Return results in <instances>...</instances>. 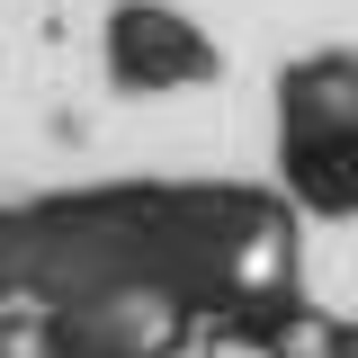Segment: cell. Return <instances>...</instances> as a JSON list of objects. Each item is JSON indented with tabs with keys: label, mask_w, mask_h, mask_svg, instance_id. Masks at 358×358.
<instances>
[{
	"label": "cell",
	"mask_w": 358,
	"mask_h": 358,
	"mask_svg": "<svg viewBox=\"0 0 358 358\" xmlns=\"http://www.w3.org/2000/svg\"><path fill=\"white\" fill-rule=\"evenodd\" d=\"M224 341H233V350H251V358H331V341H341V313H322L305 287H296V296H278V305L242 313Z\"/></svg>",
	"instance_id": "obj_4"
},
{
	"label": "cell",
	"mask_w": 358,
	"mask_h": 358,
	"mask_svg": "<svg viewBox=\"0 0 358 358\" xmlns=\"http://www.w3.org/2000/svg\"><path fill=\"white\" fill-rule=\"evenodd\" d=\"M278 134H358V54L322 45L278 72Z\"/></svg>",
	"instance_id": "obj_3"
},
{
	"label": "cell",
	"mask_w": 358,
	"mask_h": 358,
	"mask_svg": "<svg viewBox=\"0 0 358 358\" xmlns=\"http://www.w3.org/2000/svg\"><path fill=\"white\" fill-rule=\"evenodd\" d=\"M331 358H358V313H341V341H331Z\"/></svg>",
	"instance_id": "obj_6"
},
{
	"label": "cell",
	"mask_w": 358,
	"mask_h": 358,
	"mask_svg": "<svg viewBox=\"0 0 358 358\" xmlns=\"http://www.w3.org/2000/svg\"><path fill=\"white\" fill-rule=\"evenodd\" d=\"M278 197L305 224H358V134H278Z\"/></svg>",
	"instance_id": "obj_2"
},
{
	"label": "cell",
	"mask_w": 358,
	"mask_h": 358,
	"mask_svg": "<svg viewBox=\"0 0 358 358\" xmlns=\"http://www.w3.org/2000/svg\"><path fill=\"white\" fill-rule=\"evenodd\" d=\"M27 305V206H0V322Z\"/></svg>",
	"instance_id": "obj_5"
},
{
	"label": "cell",
	"mask_w": 358,
	"mask_h": 358,
	"mask_svg": "<svg viewBox=\"0 0 358 358\" xmlns=\"http://www.w3.org/2000/svg\"><path fill=\"white\" fill-rule=\"evenodd\" d=\"M99 63H108V90L117 99H171V90L224 81L215 36L188 9H171V0H117L108 27H99Z\"/></svg>",
	"instance_id": "obj_1"
}]
</instances>
